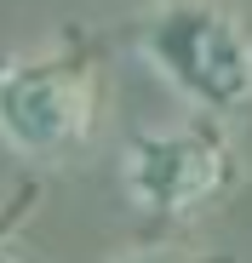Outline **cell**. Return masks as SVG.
<instances>
[{
  "label": "cell",
  "instance_id": "cell-3",
  "mask_svg": "<svg viewBox=\"0 0 252 263\" xmlns=\"http://www.w3.org/2000/svg\"><path fill=\"white\" fill-rule=\"evenodd\" d=\"M229 178V149L206 126H166V132H138L126 143L120 183L143 212L155 217H184L206 206Z\"/></svg>",
  "mask_w": 252,
  "mask_h": 263
},
{
  "label": "cell",
  "instance_id": "cell-2",
  "mask_svg": "<svg viewBox=\"0 0 252 263\" xmlns=\"http://www.w3.org/2000/svg\"><path fill=\"white\" fill-rule=\"evenodd\" d=\"M98 80L75 58H23L0 69V138L17 155L63 160L92 138Z\"/></svg>",
  "mask_w": 252,
  "mask_h": 263
},
{
  "label": "cell",
  "instance_id": "cell-1",
  "mask_svg": "<svg viewBox=\"0 0 252 263\" xmlns=\"http://www.w3.org/2000/svg\"><path fill=\"white\" fill-rule=\"evenodd\" d=\"M143 58L206 115H252V34L218 0H160L138 23Z\"/></svg>",
  "mask_w": 252,
  "mask_h": 263
},
{
  "label": "cell",
  "instance_id": "cell-4",
  "mask_svg": "<svg viewBox=\"0 0 252 263\" xmlns=\"http://www.w3.org/2000/svg\"><path fill=\"white\" fill-rule=\"evenodd\" d=\"M126 263H172V257H160V252H143V257H126Z\"/></svg>",
  "mask_w": 252,
  "mask_h": 263
}]
</instances>
